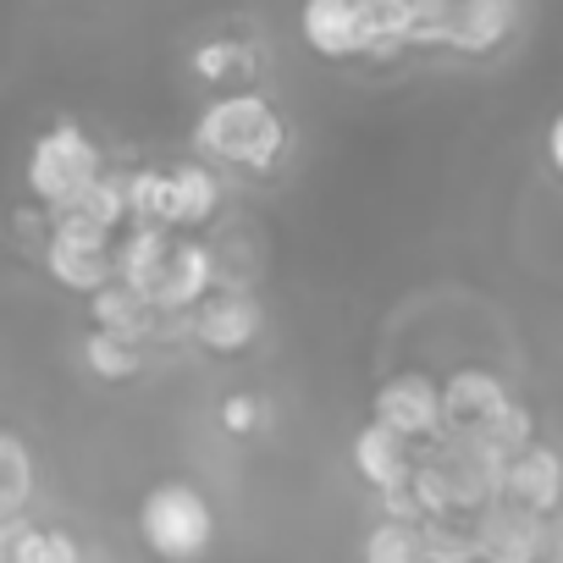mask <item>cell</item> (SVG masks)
<instances>
[{
    "mask_svg": "<svg viewBox=\"0 0 563 563\" xmlns=\"http://www.w3.org/2000/svg\"><path fill=\"white\" fill-rule=\"evenodd\" d=\"M221 426H227L232 437H249V431L260 426V404H254L249 393H238V398H227V404H221Z\"/></svg>",
    "mask_w": 563,
    "mask_h": 563,
    "instance_id": "26",
    "label": "cell"
},
{
    "mask_svg": "<svg viewBox=\"0 0 563 563\" xmlns=\"http://www.w3.org/2000/svg\"><path fill=\"white\" fill-rule=\"evenodd\" d=\"M221 205V177L205 161H183L166 172V221L172 227H205Z\"/></svg>",
    "mask_w": 563,
    "mask_h": 563,
    "instance_id": "16",
    "label": "cell"
},
{
    "mask_svg": "<svg viewBox=\"0 0 563 563\" xmlns=\"http://www.w3.org/2000/svg\"><path fill=\"white\" fill-rule=\"evenodd\" d=\"M354 470L365 475L371 492H398V486L409 481V470H415V448H409L398 431H387V426L371 420V426L354 437Z\"/></svg>",
    "mask_w": 563,
    "mask_h": 563,
    "instance_id": "15",
    "label": "cell"
},
{
    "mask_svg": "<svg viewBox=\"0 0 563 563\" xmlns=\"http://www.w3.org/2000/svg\"><path fill=\"white\" fill-rule=\"evenodd\" d=\"M508 382L497 371H481V365H464L453 371L448 382H437V404H442V431H481L503 404H508Z\"/></svg>",
    "mask_w": 563,
    "mask_h": 563,
    "instance_id": "10",
    "label": "cell"
},
{
    "mask_svg": "<svg viewBox=\"0 0 563 563\" xmlns=\"http://www.w3.org/2000/svg\"><path fill=\"white\" fill-rule=\"evenodd\" d=\"M29 497H34V459L12 431H0V519L23 514Z\"/></svg>",
    "mask_w": 563,
    "mask_h": 563,
    "instance_id": "21",
    "label": "cell"
},
{
    "mask_svg": "<svg viewBox=\"0 0 563 563\" xmlns=\"http://www.w3.org/2000/svg\"><path fill=\"white\" fill-rule=\"evenodd\" d=\"M519 23V0H453L448 7V29H442V51L453 56H492L508 45Z\"/></svg>",
    "mask_w": 563,
    "mask_h": 563,
    "instance_id": "8",
    "label": "cell"
},
{
    "mask_svg": "<svg viewBox=\"0 0 563 563\" xmlns=\"http://www.w3.org/2000/svg\"><path fill=\"white\" fill-rule=\"evenodd\" d=\"M552 547V530L541 514H525L514 503L475 508V563H541Z\"/></svg>",
    "mask_w": 563,
    "mask_h": 563,
    "instance_id": "5",
    "label": "cell"
},
{
    "mask_svg": "<svg viewBox=\"0 0 563 563\" xmlns=\"http://www.w3.org/2000/svg\"><path fill=\"white\" fill-rule=\"evenodd\" d=\"M547 161H552V172H563V122L547 128Z\"/></svg>",
    "mask_w": 563,
    "mask_h": 563,
    "instance_id": "27",
    "label": "cell"
},
{
    "mask_svg": "<svg viewBox=\"0 0 563 563\" xmlns=\"http://www.w3.org/2000/svg\"><path fill=\"white\" fill-rule=\"evenodd\" d=\"M84 365H89V376H100V382H128V376H139V365H144V349L133 343V338H117V332H89L84 338Z\"/></svg>",
    "mask_w": 563,
    "mask_h": 563,
    "instance_id": "20",
    "label": "cell"
},
{
    "mask_svg": "<svg viewBox=\"0 0 563 563\" xmlns=\"http://www.w3.org/2000/svg\"><path fill=\"white\" fill-rule=\"evenodd\" d=\"M238 56H243V51H238V45H227V40L199 45V51H194V73H199V78H227V73L238 67Z\"/></svg>",
    "mask_w": 563,
    "mask_h": 563,
    "instance_id": "25",
    "label": "cell"
},
{
    "mask_svg": "<svg viewBox=\"0 0 563 563\" xmlns=\"http://www.w3.org/2000/svg\"><path fill=\"white\" fill-rule=\"evenodd\" d=\"M166 254H172V232L166 227H128L122 243H111V271H117V282H128L133 294L155 299Z\"/></svg>",
    "mask_w": 563,
    "mask_h": 563,
    "instance_id": "13",
    "label": "cell"
},
{
    "mask_svg": "<svg viewBox=\"0 0 563 563\" xmlns=\"http://www.w3.org/2000/svg\"><path fill=\"white\" fill-rule=\"evenodd\" d=\"M139 536L161 563H199L216 541V508L188 481H161L139 503Z\"/></svg>",
    "mask_w": 563,
    "mask_h": 563,
    "instance_id": "2",
    "label": "cell"
},
{
    "mask_svg": "<svg viewBox=\"0 0 563 563\" xmlns=\"http://www.w3.org/2000/svg\"><path fill=\"white\" fill-rule=\"evenodd\" d=\"M194 338L210 349V354H243L254 338H260V305L238 288H210L194 310Z\"/></svg>",
    "mask_w": 563,
    "mask_h": 563,
    "instance_id": "7",
    "label": "cell"
},
{
    "mask_svg": "<svg viewBox=\"0 0 563 563\" xmlns=\"http://www.w3.org/2000/svg\"><path fill=\"white\" fill-rule=\"evenodd\" d=\"M360 563H426V558H420V536H415V525L376 519V525L365 530Z\"/></svg>",
    "mask_w": 563,
    "mask_h": 563,
    "instance_id": "23",
    "label": "cell"
},
{
    "mask_svg": "<svg viewBox=\"0 0 563 563\" xmlns=\"http://www.w3.org/2000/svg\"><path fill=\"white\" fill-rule=\"evenodd\" d=\"M299 40L321 62H354L365 51V23L354 0H305L299 7Z\"/></svg>",
    "mask_w": 563,
    "mask_h": 563,
    "instance_id": "11",
    "label": "cell"
},
{
    "mask_svg": "<svg viewBox=\"0 0 563 563\" xmlns=\"http://www.w3.org/2000/svg\"><path fill=\"white\" fill-rule=\"evenodd\" d=\"M0 563H84V547L67 530L34 525L29 514L0 519Z\"/></svg>",
    "mask_w": 563,
    "mask_h": 563,
    "instance_id": "14",
    "label": "cell"
},
{
    "mask_svg": "<svg viewBox=\"0 0 563 563\" xmlns=\"http://www.w3.org/2000/svg\"><path fill=\"white\" fill-rule=\"evenodd\" d=\"M216 288V260H210V249L205 243H172V254H166V271H161V288H155V310H172V316H183V310H194L205 294Z\"/></svg>",
    "mask_w": 563,
    "mask_h": 563,
    "instance_id": "12",
    "label": "cell"
},
{
    "mask_svg": "<svg viewBox=\"0 0 563 563\" xmlns=\"http://www.w3.org/2000/svg\"><path fill=\"white\" fill-rule=\"evenodd\" d=\"M475 437H486L503 459H514L519 448H530V442H536V415H530V404L508 398V404H503V409H497V415L475 431Z\"/></svg>",
    "mask_w": 563,
    "mask_h": 563,
    "instance_id": "24",
    "label": "cell"
},
{
    "mask_svg": "<svg viewBox=\"0 0 563 563\" xmlns=\"http://www.w3.org/2000/svg\"><path fill=\"white\" fill-rule=\"evenodd\" d=\"M122 183H128V227H166L172 232V221H166V172L144 166Z\"/></svg>",
    "mask_w": 563,
    "mask_h": 563,
    "instance_id": "22",
    "label": "cell"
},
{
    "mask_svg": "<svg viewBox=\"0 0 563 563\" xmlns=\"http://www.w3.org/2000/svg\"><path fill=\"white\" fill-rule=\"evenodd\" d=\"M558 497H563V459H558L547 442H530V448H519V453L503 464V492H497V503H514V508H525V514L552 519Z\"/></svg>",
    "mask_w": 563,
    "mask_h": 563,
    "instance_id": "9",
    "label": "cell"
},
{
    "mask_svg": "<svg viewBox=\"0 0 563 563\" xmlns=\"http://www.w3.org/2000/svg\"><path fill=\"white\" fill-rule=\"evenodd\" d=\"M288 150V122L276 117V106L254 89L238 95H216L199 122H194V155L199 161H221V166H243V172H271Z\"/></svg>",
    "mask_w": 563,
    "mask_h": 563,
    "instance_id": "1",
    "label": "cell"
},
{
    "mask_svg": "<svg viewBox=\"0 0 563 563\" xmlns=\"http://www.w3.org/2000/svg\"><path fill=\"white\" fill-rule=\"evenodd\" d=\"M415 536H420V558L426 563H475V525H464L459 514L420 519Z\"/></svg>",
    "mask_w": 563,
    "mask_h": 563,
    "instance_id": "19",
    "label": "cell"
},
{
    "mask_svg": "<svg viewBox=\"0 0 563 563\" xmlns=\"http://www.w3.org/2000/svg\"><path fill=\"white\" fill-rule=\"evenodd\" d=\"M111 243H117L111 232L56 210V227H51V243H45V265H51V276L62 282V288L95 294V288H106V282L117 276L111 271Z\"/></svg>",
    "mask_w": 563,
    "mask_h": 563,
    "instance_id": "4",
    "label": "cell"
},
{
    "mask_svg": "<svg viewBox=\"0 0 563 563\" xmlns=\"http://www.w3.org/2000/svg\"><path fill=\"white\" fill-rule=\"evenodd\" d=\"M89 316H95V327H100V332H117V338H133V343H139V338L155 327V316H161V310H155L144 294H133L128 282H117V276H111L106 288H95V294H89Z\"/></svg>",
    "mask_w": 563,
    "mask_h": 563,
    "instance_id": "17",
    "label": "cell"
},
{
    "mask_svg": "<svg viewBox=\"0 0 563 563\" xmlns=\"http://www.w3.org/2000/svg\"><path fill=\"white\" fill-rule=\"evenodd\" d=\"M56 216V210H51ZM67 216H78V221H89V227H100V232H122L128 227V183L117 177V172H100L89 188H78V199L67 205Z\"/></svg>",
    "mask_w": 563,
    "mask_h": 563,
    "instance_id": "18",
    "label": "cell"
},
{
    "mask_svg": "<svg viewBox=\"0 0 563 563\" xmlns=\"http://www.w3.org/2000/svg\"><path fill=\"white\" fill-rule=\"evenodd\" d=\"M354 7H376V0H354Z\"/></svg>",
    "mask_w": 563,
    "mask_h": 563,
    "instance_id": "29",
    "label": "cell"
},
{
    "mask_svg": "<svg viewBox=\"0 0 563 563\" xmlns=\"http://www.w3.org/2000/svg\"><path fill=\"white\" fill-rule=\"evenodd\" d=\"M376 426L398 431L404 442H431L442 431V404H437V382L420 371L387 376L376 387Z\"/></svg>",
    "mask_w": 563,
    "mask_h": 563,
    "instance_id": "6",
    "label": "cell"
},
{
    "mask_svg": "<svg viewBox=\"0 0 563 563\" xmlns=\"http://www.w3.org/2000/svg\"><path fill=\"white\" fill-rule=\"evenodd\" d=\"M40 227H45V210H23V216H18V232H34V238H40Z\"/></svg>",
    "mask_w": 563,
    "mask_h": 563,
    "instance_id": "28",
    "label": "cell"
},
{
    "mask_svg": "<svg viewBox=\"0 0 563 563\" xmlns=\"http://www.w3.org/2000/svg\"><path fill=\"white\" fill-rule=\"evenodd\" d=\"M100 172H106L100 144H95L78 122H56V128L34 144V155H29V188H34V199L51 205V210H67V205L78 199V188H89Z\"/></svg>",
    "mask_w": 563,
    "mask_h": 563,
    "instance_id": "3",
    "label": "cell"
}]
</instances>
